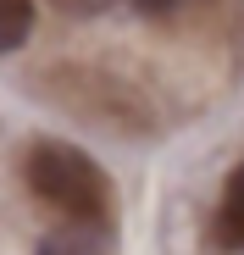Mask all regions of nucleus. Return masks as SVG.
<instances>
[{"label":"nucleus","mask_w":244,"mask_h":255,"mask_svg":"<svg viewBox=\"0 0 244 255\" xmlns=\"http://www.w3.org/2000/svg\"><path fill=\"white\" fill-rule=\"evenodd\" d=\"M217 244L228 250H244V166L228 178L222 189V205H217Z\"/></svg>","instance_id":"f03ea898"},{"label":"nucleus","mask_w":244,"mask_h":255,"mask_svg":"<svg viewBox=\"0 0 244 255\" xmlns=\"http://www.w3.org/2000/svg\"><path fill=\"white\" fill-rule=\"evenodd\" d=\"M33 28V0H0V56L17 50Z\"/></svg>","instance_id":"7ed1b4c3"},{"label":"nucleus","mask_w":244,"mask_h":255,"mask_svg":"<svg viewBox=\"0 0 244 255\" xmlns=\"http://www.w3.org/2000/svg\"><path fill=\"white\" fill-rule=\"evenodd\" d=\"M45 255H61V250H45Z\"/></svg>","instance_id":"39448f33"},{"label":"nucleus","mask_w":244,"mask_h":255,"mask_svg":"<svg viewBox=\"0 0 244 255\" xmlns=\"http://www.w3.org/2000/svg\"><path fill=\"white\" fill-rule=\"evenodd\" d=\"M28 189L56 205L61 217L72 222H106V211H111V183L106 172L78 150V144H33L28 155Z\"/></svg>","instance_id":"f257e3e1"},{"label":"nucleus","mask_w":244,"mask_h":255,"mask_svg":"<svg viewBox=\"0 0 244 255\" xmlns=\"http://www.w3.org/2000/svg\"><path fill=\"white\" fill-rule=\"evenodd\" d=\"M139 6H144V11H167L172 0H139Z\"/></svg>","instance_id":"20e7f679"}]
</instances>
